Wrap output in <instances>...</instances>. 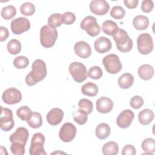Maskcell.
Instances as JSON below:
<instances>
[{
    "label": "cell",
    "mask_w": 155,
    "mask_h": 155,
    "mask_svg": "<svg viewBox=\"0 0 155 155\" xmlns=\"http://www.w3.org/2000/svg\"><path fill=\"white\" fill-rule=\"evenodd\" d=\"M1 16L5 20H9L13 18L16 14V9L13 5H7L2 8Z\"/></svg>",
    "instance_id": "obj_33"
},
{
    "label": "cell",
    "mask_w": 155,
    "mask_h": 155,
    "mask_svg": "<svg viewBox=\"0 0 155 155\" xmlns=\"http://www.w3.org/2000/svg\"><path fill=\"white\" fill-rule=\"evenodd\" d=\"M1 113L0 116V127L4 131H8L12 130L15 124L13 118L12 111L7 108L1 107Z\"/></svg>",
    "instance_id": "obj_9"
},
{
    "label": "cell",
    "mask_w": 155,
    "mask_h": 155,
    "mask_svg": "<svg viewBox=\"0 0 155 155\" xmlns=\"http://www.w3.org/2000/svg\"><path fill=\"white\" fill-rule=\"evenodd\" d=\"M56 153H58V154H59V153H61V154H65V153H64V152H58V151H55V152H54V153H51V154H56Z\"/></svg>",
    "instance_id": "obj_47"
},
{
    "label": "cell",
    "mask_w": 155,
    "mask_h": 155,
    "mask_svg": "<svg viewBox=\"0 0 155 155\" xmlns=\"http://www.w3.org/2000/svg\"><path fill=\"white\" fill-rule=\"evenodd\" d=\"M99 88L96 84L88 82L84 85H83L81 87V92L83 94L93 97L97 95L98 93Z\"/></svg>",
    "instance_id": "obj_25"
},
{
    "label": "cell",
    "mask_w": 155,
    "mask_h": 155,
    "mask_svg": "<svg viewBox=\"0 0 155 155\" xmlns=\"http://www.w3.org/2000/svg\"><path fill=\"white\" fill-rule=\"evenodd\" d=\"M45 137L41 133H35L31 140L29 153L31 155H47L44 148Z\"/></svg>",
    "instance_id": "obj_8"
},
{
    "label": "cell",
    "mask_w": 155,
    "mask_h": 155,
    "mask_svg": "<svg viewBox=\"0 0 155 155\" xmlns=\"http://www.w3.org/2000/svg\"><path fill=\"white\" fill-rule=\"evenodd\" d=\"M96 136L99 139L107 138L111 132L110 126L106 123H101L96 128Z\"/></svg>",
    "instance_id": "obj_24"
},
{
    "label": "cell",
    "mask_w": 155,
    "mask_h": 155,
    "mask_svg": "<svg viewBox=\"0 0 155 155\" xmlns=\"http://www.w3.org/2000/svg\"><path fill=\"white\" fill-rule=\"evenodd\" d=\"M28 125L33 128H39L42 124V119L40 113L38 112H33L27 120Z\"/></svg>",
    "instance_id": "obj_28"
},
{
    "label": "cell",
    "mask_w": 155,
    "mask_h": 155,
    "mask_svg": "<svg viewBox=\"0 0 155 155\" xmlns=\"http://www.w3.org/2000/svg\"><path fill=\"white\" fill-rule=\"evenodd\" d=\"M154 8V3L151 0H143L141 4V10L145 13H150Z\"/></svg>",
    "instance_id": "obj_43"
},
{
    "label": "cell",
    "mask_w": 155,
    "mask_h": 155,
    "mask_svg": "<svg viewBox=\"0 0 155 155\" xmlns=\"http://www.w3.org/2000/svg\"><path fill=\"white\" fill-rule=\"evenodd\" d=\"M111 41L105 36L98 38L94 43L95 50L99 53H104L110 51L111 48Z\"/></svg>",
    "instance_id": "obj_19"
},
{
    "label": "cell",
    "mask_w": 155,
    "mask_h": 155,
    "mask_svg": "<svg viewBox=\"0 0 155 155\" xmlns=\"http://www.w3.org/2000/svg\"><path fill=\"white\" fill-rule=\"evenodd\" d=\"M113 37L118 50L120 52L127 53L132 49L133 45V41L127 32L124 29L119 28Z\"/></svg>",
    "instance_id": "obj_2"
},
{
    "label": "cell",
    "mask_w": 155,
    "mask_h": 155,
    "mask_svg": "<svg viewBox=\"0 0 155 155\" xmlns=\"http://www.w3.org/2000/svg\"><path fill=\"white\" fill-rule=\"evenodd\" d=\"M102 151L105 155H116L119 152V146L116 142L110 141L103 145Z\"/></svg>",
    "instance_id": "obj_27"
},
{
    "label": "cell",
    "mask_w": 155,
    "mask_h": 155,
    "mask_svg": "<svg viewBox=\"0 0 155 155\" xmlns=\"http://www.w3.org/2000/svg\"><path fill=\"white\" fill-rule=\"evenodd\" d=\"M154 117V114L153 111L147 108L139 112L138 114V120L142 125H147L153 121Z\"/></svg>",
    "instance_id": "obj_21"
},
{
    "label": "cell",
    "mask_w": 155,
    "mask_h": 155,
    "mask_svg": "<svg viewBox=\"0 0 155 155\" xmlns=\"http://www.w3.org/2000/svg\"><path fill=\"white\" fill-rule=\"evenodd\" d=\"M62 19L63 23L66 25H71L76 20L75 15L70 12H65L62 15Z\"/></svg>",
    "instance_id": "obj_42"
},
{
    "label": "cell",
    "mask_w": 155,
    "mask_h": 155,
    "mask_svg": "<svg viewBox=\"0 0 155 155\" xmlns=\"http://www.w3.org/2000/svg\"><path fill=\"white\" fill-rule=\"evenodd\" d=\"M9 36V32L8 29L3 26L0 27V41H5Z\"/></svg>",
    "instance_id": "obj_45"
},
{
    "label": "cell",
    "mask_w": 155,
    "mask_h": 155,
    "mask_svg": "<svg viewBox=\"0 0 155 155\" xmlns=\"http://www.w3.org/2000/svg\"><path fill=\"white\" fill-rule=\"evenodd\" d=\"M2 99L4 103L8 105H13L19 103L21 101L22 94L18 89L10 87L3 92Z\"/></svg>",
    "instance_id": "obj_10"
},
{
    "label": "cell",
    "mask_w": 155,
    "mask_h": 155,
    "mask_svg": "<svg viewBox=\"0 0 155 155\" xmlns=\"http://www.w3.org/2000/svg\"><path fill=\"white\" fill-rule=\"evenodd\" d=\"M134 117V114L131 110H123L116 119L117 126L121 128H127L130 127Z\"/></svg>",
    "instance_id": "obj_14"
},
{
    "label": "cell",
    "mask_w": 155,
    "mask_h": 155,
    "mask_svg": "<svg viewBox=\"0 0 155 155\" xmlns=\"http://www.w3.org/2000/svg\"><path fill=\"white\" fill-rule=\"evenodd\" d=\"M10 150L13 154L22 155L25 153V145L19 142H13L10 145Z\"/></svg>",
    "instance_id": "obj_40"
},
{
    "label": "cell",
    "mask_w": 155,
    "mask_h": 155,
    "mask_svg": "<svg viewBox=\"0 0 155 155\" xmlns=\"http://www.w3.org/2000/svg\"><path fill=\"white\" fill-rule=\"evenodd\" d=\"M81 28L85 30L90 36L94 37L98 35L101 31V28L97 24L96 18L93 16L85 17L81 22Z\"/></svg>",
    "instance_id": "obj_6"
},
{
    "label": "cell",
    "mask_w": 155,
    "mask_h": 155,
    "mask_svg": "<svg viewBox=\"0 0 155 155\" xmlns=\"http://www.w3.org/2000/svg\"><path fill=\"white\" fill-rule=\"evenodd\" d=\"M64 117L63 111L59 108L51 109L46 116L47 122L51 125H57L59 124Z\"/></svg>",
    "instance_id": "obj_17"
},
{
    "label": "cell",
    "mask_w": 155,
    "mask_h": 155,
    "mask_svg": "<svg viewBox=\"0 0 155 155\" xmlns=\"http://www.w3.org/2000/svg\"><path fill=\"white\" fill-rule=\"evenodd\" d=\"M58 38V31L55 28L48 25L42 27L40 30V42L42 47L50 48L54 45Z\"/></svg>",
    "instance_id": "obj_3"
},
{
    "label": "cell",
    "mask_w": 155,
    "mask_h": 155,
    "mask_svg": "<svg viewBox=\"0 0 155 155\" xmlns=\"http://www.w3.org/2000/svg\"><path fill=\"white\" fill-rule=\"evenodd\" d=\"M125 15V11L123 7L119 5L114 6L110 11V16L116 19H122Z\"/></svg>",
    "instance_id": "obj_38"
},
{
    "label": "cell",
    "mask_w": 155,
    "mask_h": 155,
    "mask_svg": "<svg viewBox=\"0 0 155 155\" xmlns=\"http://www.w3.org/2000/svg\"><path fill=\"white\" fill-rule=\"evenodd\" d=\"M20 12L22 15L26 16H29L33 15L35 12V7L31 2H24L20 7Z\"/></svg>",
    "instance_id": "obj_35"
},
{
    "label": "cell",
    "mask_w": 155,
    "mask_h": 155,
    "mask_svg": "<svg viewBox=\"0 0 155 155\" xmlns=\"http://www.w3.org/2000/svg\"><path fill=\"white\" fill-rule=\"evenodd\" d=\"M119 28L117 25L113 21H105L102 25V30L104 33L110 36H113Z\"/></svg>",
    "instance_id": "obj_26"
},
{
    "label": "cell",
    "mask_w": 155,
    "mask_h": 155,
    "mask_svg": "<svg viewBox=\"0 0 155 155\" xmlns=\"http://www.w3.org/2000/svg\"><path fill=\"white\" fill-rule=\"evenodd\" d=\"M46 64L42 59H37L32 64L31 71L28 73L25 79V83L28 86L36 85L42 81L47 75Z\"/></svg>",
    "instance_id": "obj_1"
},
{
    "label": "cell",
    "mask_w": 155,
    "mask_h": 155,
    "mask_svg": "<svg viewBox=\"0 0 155 155\" xmlns=\"http://www.w3.org/2000/svg\"><path fill=\"white\" fill-rule=\"evenodd\" d=\"M48 25L53 28H56L62 25L63 23L62 15L61 13H54L51 15L47 20Z\"/></svg>",
    "instance_id": "obj_31"
},
{
    "label": "cell",
    "mask_w": 155,
    "mask_h": 155,
    "mask_svg": "<svg viewBox=\"0 0 155 155\" xmlns=\"http://www.w3.org/2000/svg\"><path fill=\"white\" fill-rule=\"evenodd\" d=\"M143 99L142 97L140 96H134L131 99L130 104L134 109H139L143 106Z\"/></svg>",
    "instance_id": "obj_41"
},
{
    "label": "cell",
    "mask_w": 155,
    "mask_h": 155,
    "mask_svg": "<svg viewBox=\"0 0 155 155\" xmlns=\"http://www.w3.org/2000/svg\"><path fill=\"white\" fill-rule=\"evenodd\" d=\"M74 50L76 55L83 59L88 58L91 54L90 45L84 41L77 42L74 45Z\"/></svg>",
    "instance_id": "obj_15"
},
{
    "label": "cell",
    "mask_w": 155,
    "mask_h": 155,
    "mask_svg": "<svg viewBox=\"0 0 155 155\" xmlns=\"http://www.w3.org/2000/svg\"><path fill=\"white\" fill-rule=\"evenodd\" d=\"M103 72L101 68L99 66H93L91 67L88 71V76L93 79H99L102 76Z\"/></svg>",
    "instance_id": "obj_39"
},
{
    "label": "cell",
    "mask_w": 155,
    "mask_h": 155,
    "mask_svg": "<svg viewBox=\"0 0 155 155\" xmlns=\"http://www.w3.org/2000/svg\"><path fill=\"white\" fill-rule=\"evenodd\" d=\"M76 134V127L70 122H67L61 127L59 132V136L62 141L70 142L74 139Z\"/></svg>",
    "instance_id": "obj_12"
},
{
    "label": "cell",
    "mask_w": 155,
    "mask_h": 155,
    "mask_svg": "<svg viewBox=\"0 0 155 155\" xmlns=\"http://www.w3.org/2000/svg\"><path fill=\"white\" fill-rule=\"evenodd\" d=\"M29 133L27 128L24 127H19L16 130L15 133L10 136L9 140L12 143L19 142L25 145Z\"/></svg>",
    "instance_id": "obj_16"
},
{
    "label": "cell",
    "mask_w": 155,
    "mask_h": 155,
    "mask_svg": "<svg viewBox=\"0 0 155 155\" xmlns=\"http://www.w3.org/2000/svg\"><path fill=\"white\" fill-rule=\"evenodd\" d=\"M141 147L145 152H155V140L153 138H147L144 139L141 144Z\"/></svg>",
    "instance_id": "obj_36"
},
{
    "label": "cell",
    "mask_w": 155,
    "mask_h": 155,
    "mask_svg": "<svg viewBox=\"0 0 155 155\" xmlns=\"http://www.w3.org/2000/svg\"><path fill=\"white\" fill-rule=\"evenodd\" d=\"M29 64L28 58L24 56H19L15 58L13 60V65L18 69H23L26 68Z\"/></svg>",
    "instance_id": "obj_37"
},
{
    "label": "cell",
    "mask_w": 155,
    "mask_h": 155,
    "mask_svg": "<svg viewBox=\"0 0 155 155\" xmlns=\"http://www.w3.org/2000/svg\"><path fill=\"white\" fill-rule=\"evenodd\" d=\"M139 1L137 0H124V3L125 5L130 9H133L137 7Z\"/></svg>",
    "instance_id": "obj_46"
},
{
    "label": "cell",
    "mask_w": 155,
    "mask_h": 155,
    "mask_svg": "<svg viewBox=\"0 0 155 155\" xmlns=\"http://www.w3.org/2000/svg\"><path fill=\"white\" fill-rule=\"evenodd\" d=\"M32 113L31 110L27 106L21 107L16 111V114L18 117L25 121L28 119Z\"/></svg>",
    "instance_id": "obj_34"
},
{
    "label": "cell",
    "mask_w": 155,
    "mask_h": 155,
    "mask_svg": "<svg viewBox=\"0 0 155 155\" xmlns=\"http://www.w3.org/2000/svg\"><path fill=\"white\" fill-rule=\"evenodd\" d=\"M78 107L79 110L84 111L87 114H90L93 111V105L92 102L85 98H83L79 100L78 102Z\"/></svg>",
    "instance_id": "obj_32"
},
{
    "label": "cell",
    "mask_w": 155,
    "mask_h": 155,
    "mask_svg": "<svg viewBox=\"0 0 155 155\" xmlns=\"http://www.w3.org/2000/svg\"><path fill=\"white\" fill-rule=\"evenodd\" d=\"M136 153L135 147L132 145H127L124 147L122 150V155H134Z\"/></svg>",
    "instance_id": "obj_44"
},
{
    "label": "cell",
    "mask_w": 155,
    "mask_h": 155,
    "mask_svg": "<svg viewBox=\"0 0 155 155\" xmlns=\"http://www.w3.org/2000/svg\"><path fill=\"white\" fill-rule=\"evenodd\" d=\"M68 70L73 79L78 83L82 82L87 78V68L81 62H73L71 63L69 65Z\"/></svg>",
    "instance_id": "obj_5"
},
{
    "label": "cell",
    "mask_w": 155,
    "mask_h": 155,
    "mask_svg": "<svg viewBox=\"0 0 155 155\" xmlns=\"http://www.w3.org/2000/svg\"><path fill=\"white\" fill-rule=\"evenodd\" d=\"M7 48L11 54H18L21 50V44L18 40L13 39L8 42Z\"/></svg>",
    "instance_id": "obj_29"
},
{
    "label": "cell",
    "mask_w": 155,
    "mask_h": 155,
    "mask_svg": "<svg viewBox=\"0 0 155 155\" xmlns=\"http://www.w3.org/2000/svg\"><path fill=\"white\" fill-rule=\"evenodd\" d=\"M134 83L133 76L129 73H125L121 75L118 79L119 86L122 89H127L131 87Z\"/></svg>",
    "instance_id": "obj_23"
},
{
    "label": "cell",
    "mask_w": 155,
    "mask_h": 155,
    "mask_svg": "<svg viewBox=\"0 0 155 155\" xmlns=\"http://www.w3.org/2000/svg\"><path fill=\"white\" fill-rule=\"evenodd\" d=\"M150 24L148 18L143 15L136 16L133 21L134 27L137 30H144L147 29Z\"/></svg>",
    "instance_id": "obj_22"
},
{
    "label": "cell",
    "mask_w": 155,
    "mask_h": 155,
    "mask_svg": "<svg viewBox=\"0 0 155 155\" xmlns=\"http://www.w3.org/2000/svg\"><path fill=\"white\" fill-rule=\"evenodd\" d=\"M102 63L106 71L110 74H116L122 70V63L118 56L115 54L105 56L102 59Z\"/></svg>",
    "instance_id": "obj_4"
},
{
    "label": "cell",
    "mask_w": 155,
    "mask_h": 155,
    "mask_svg": "<svg viewBox=\"0 0 155 155\" xmlns=\"http://www.w3.org/2000/svg\"><path fill=\"white\" fill-rule=\"evenodd\" d=\"M88 114L81 110H74L72 113V116L74 120L79 125L85 124L88 119Z\"/></svg>",
    "instance_id": "obj_30"
},
{
    "label": "cell",
    "mask_w": 155,
    "mask_h": 155,
    "mask_svg": "<svg viewBox=\"0 0 155 155\" xmlns=\"http://www.w3.org/2000/svg\"><path fill=\"white\" fill-rule=\"evenodd\" d=\"M10 27L14 34L21 35L30 29V22L26 18L19 17L12 21Z\"/></svg>",
    "instance_id": "obj_11"
},
{
    "label": "cell",
    "mask_w": 155,
    "mask_h": 155,
    "mask_svg": "<svg viewBox=\"0 0 155 155\" xmlns=\"http://www.w3.org/2000/svg\"><path fill=\"white\" fill-rule=\"evenodd\" d=\"M113 108V102L108 97H101L96 101V109L99 113L104 114L108 113L111 111Z\"/></svg>",
    "instance_id": "obj_18"
},
{
    "label": "cell",
    "mask_w": 155,
    "mask_h": 155,
    "mask_svg": "<svg viewBox=\"0 0 155 155\" xmlns=\"http://www.w3.org/2000/svg\"><path fill=\"white\" fill-rule=\"evenodd\" d=\"M109 4L105 0H93L90 4V10L94 15L101 16L108 13Z\"/></svg>",
    "instance_id": "obj_13"
},
{
    "label": "cell",
    "mask_w": 155,
    "mask_h": 155,
    "mask_svg": "<svg viewBox=\"0 0 155 155\" xmlns=\"http://www.w3.org/2000/svg\"><path fill=\"white\" fill-rule=\"evenodd\" d=\"M137 47L140 54L145 55L150 53L154 47L151 36L148 33L140 34L137 39Z\"/></svg>",
    "instance_id": "obj_7"
},
{
    "label": "cell",
    "mask_w": 155,
    "mask_h": 155,
    "mask_svg": "<svg viewBox=\"0 0 155 155\" xmlns=\"http://www.w3.org/2000/svg\"><path fill=\"white\" fill-rule=\"evenodd\" d=\"M138 74L143 80H150L154 75V68L149 64L142 65L138 68Z\"/></svg>",
    "instance_id": "obj_20"
}]
</instances>
